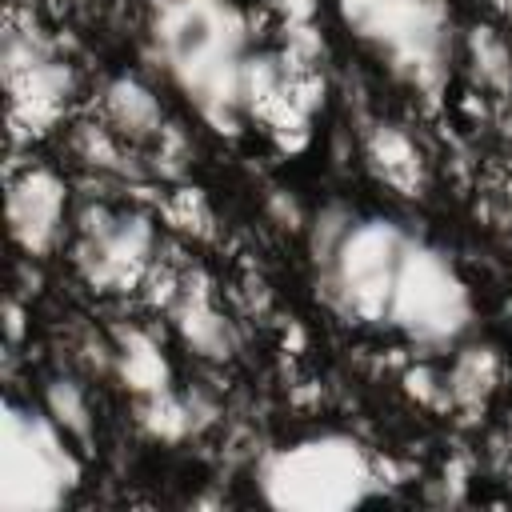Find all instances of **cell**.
<instances>
[{
    "label": "cell",
    "mask_w": 512,
    "mask_h": 512,
    "mask_svg": "<svg viewBox=\"0 0 512 512\" xmlns=\"http://www.w3.org/2000/svg\"><path fill=\"white\" fill-rule=\"evenodd\" d=\"M156 48L168 76L196 100L200 116L232 128L248 104L244 24L224 0H164L156 12Z\"/></svg>",
    "instance_id": "6da1fadb"
},
{
    "label": "cell",
    "mask_w": 512,
    "mask_h": 512,
    "mask_svg": "<svg viewBox=\"0 0 512 512\" xmlns=\"http://www.w3.org/2000/svg\"><path fill=\"white\" fill-rule=\"evenodd\" d=\"M404 248L408 240L388 220L332 224V216H324L316 232V260L324 268V288L332 304L360 320L384 316Z\"/></svg>",
    "instance_id": "7a4b0ae2"
},
{
    "label": "cell",
    "mask_w": 512,
    "mask_h": 512,
    "mask_svg": "<svg viewBox=\"0 0 512 512\" xmlns=\"http://www.w3.org/2000/svg\"><path fill=\"white\" fill-rule=\"evenodd\" d=\"M64 428L44 412L8 408L4 416V508H52L76 484V460L64 444Z\"/></svg>",
    "instance_id": "3957f363"
},
{
    "label": "cell",
    "mask_w": 512,
    "mask_h": 512,
    "mask_svg": "<svg viewBox=\"0 0 512 512\" xmlns=\"http://www.w3.org/2000/svg\"><path fill=\"white\" fill-rule=\"evenodd\" d=\"M388 316L420 344H448L468 328L472 304L440 252L408 244L392 284Z\"/></svg>",
    "instance_id": "277c9868"
},
{
    "label": "cell",
    "mask_w": 512,
    "mask_h": 512,
    "mask_svg": "<svg viewBox=\"0 0 512 512\" xmlns=\"http://www.w3.org/2000/svg\"><path fill=\"white\" fill-rule=\"evenodd\" d=\"M156 248V232L148 216L140 212H108V208H84L80 216V240H76V264L84 280L100 292H124L140 280Z\"/></svg>",
    "instance_id": "5b68a950"
},
{
    "label": "cell",
    "mask_w": 512,
    "mask_h": 512,
    "mask_svg": "<svg viewBox=\"0 0 512 512\" xmlns=\"http://www.w3.org/2000/svg\"><path fill=\"white\" fill-rule=\"evenodd\" d=\"M320 480L324 488H340L348 500H360L368 488V468L348 440H312L296 444L268 460L264 468V492L276 504H288L300 484Z\"/></svg>",
    "instance_id": "8992f818"
},
{
    "label": "cell",
    "mask_w": 512,
    "mask_h": 512,
    "mask_svg": "<svg viewBox=\"0 0 512 512\" xmlns=\"http://www.w3.org/2000/svg\"><path fill=\"white\" fill-rule=\"evenodd\" d=\"M64 184L48 168H28L24 176L12 180L8 192V224L12 240L28 256H44L60 244L64 236Z\"/></svg>",
    "instance_id": "52a82bcc"
},
{
    "label": "cell",
    "mask_w": 512,
    "mask_h": 512,
    "mask_svg": "<svg viewBox=\"0 0 512 512\" xmlns=\"http://www.w3.org/2000/svg\"><path fill=\"white\" fill-rule=\"evenodd\" d=\"M104 112H108L112 128L124 132V136H132V140L164 136L160 100H156L152 88L140 84L136 76H116V80L104 88Z\"/></svg>",
    "instance_id": "ba28073f"
},
{
    "label": "cell",
    "mask_w": 512,
    "mask_h": 512,
    "mask_svg": "<svg viewBox=\"0 0 512 512\" xmlns=\"http://www.w3.org/2000/svg\"><path fill=\"white\" fill-rule=\"evenodd\" d=\"M172 320H176L184 344L196 348L200 356H212V360L228 356V348H232V332H228V324L220 320V312L212 308V300H208L204 288L192 292V284H188V288L180 292L176 308H172Z\"/></svg>",
    "instance_id": "9c48e42d"
},
{
    "label": "cell",
    "mask_w": 512,
    "mask_h": 512,
    "mask_svg": "<svg viewBox=\"0 0 512 512\" xmlns=\"http://www.w3.org/2000/svg\"><path fill=\"white\" fill-rule=\"evenodd\" d=\"M112 360H116L124 384L132 392H140L144 400L168 392V364H164L156 340H148L144 332H124L120 344H116V352H112Z\"/></svg>",
    "instance_id": "30bf717a"
},
{
    "label": "cell",
    "mask_w": 512,
    "mask_h": 512,
    "mask_svg": "<svg viewBox=\"0 0 512 512\" xmlns=\"http://www.w3.org/2000/svg\"><path fill=\"white\" fill-rule=\"evenodd\" d=\"M44 412L68 432V436H88L92 428V408H88V396L80 392L76 380H52L48 392H44Z\"/></svg>",
    "instance_id": "8fae6325"
},
{
    "label": "cell",
    "mask_w": 512,
    "mask_h": 512,
    "mask_svg": "<svg viewBox=\"0 0 512 512\" xmlns=\"http://www.w3.org/2000/svg\"><path fill=\"white\" fill-rule=\"evenodd\" d=\"M492 376H496V356H492V348H472L468 356H460L456 372L448 376V384H452L448 392L460 396V400H464L468 392H472V396H476V392L484 396V392L492 388Z\"/></svg>",
    "instance_id": "7c38bea8"
},
{
    "label": "cell",
    "mask_w": 512,
    "mask_h": 512,
    "mask_svg": "<svg viewBox=\"0 0 512 512\" xmlns=\"http://www.w3.org/2000/svg\"><path fill=\"white\" fill-rule=\"evenodd\" d=\"M476 60L484 64V76H488L492 84H504V80H508V64H504L508 56H504V48H500L488 32L476 36Z\"/></svg>",
    "instance_id": "4fadbf2b"
}]
</instances>
